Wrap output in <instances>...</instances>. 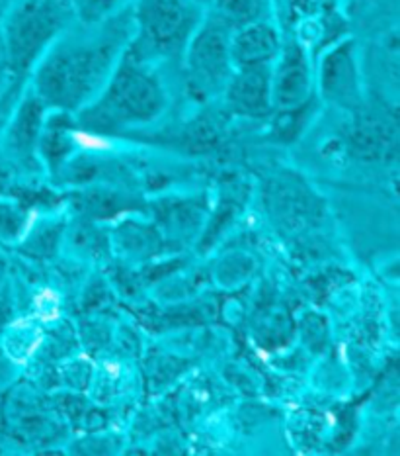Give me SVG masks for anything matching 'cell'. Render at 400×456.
Here are the masks:
<instances>
[{
	"mask_svg": "<svg viewBox=\"0 0 400 456\" xmlns=\"http://www.w3.org/2000/svg\"><path fill=\"white\" fill-rule=\"evenodd\" d=\"M212 10L207 12L221 20L231 32L254 20L274 18L272 0H212Z\"/></svg>",
	"mask_w": 400,
	"mask_h": 456,
	"instance_id": "12",
	"label": "cell"
},
{
	"mask_svg": "<svg viewBox=\"0 0 400 456\" xmlns=\"http://www.w3.org/2000/svg\"><path fill=\"white\" fill-rule=\"evenodd\" d=\"M155 216L158 225L163 227L166 237L174 241H186L194 237L204 224L205 208L197 198L184 200H163L155 204Z\"/></svg>",
	"mask_w": 400,
	"mask_h": 456,
	"instance_id": "11",
	"label": "cell"
},
{
	"mask_svg": "<svg viewBox=\"0 0 400 456\" xmlns=\"http://www.w3.org/2000/svg\"><path fill=\"white\" fill-rule=\"evenodd\" d=\"M352 143L359 155L365 159L381 157L388 147L395 145V130L387 122L372 116H362L354 124Z\"/></svg>",
	"mask_w": 400,
	"mask_h": 456,
	"instance_id": "13",
	"label": "cell"
},
{
	"mask_svg": "<svg viewBox=\"0 0 400 456\" xmlns=\"http://www.w3.org/2000/svg\"><path fill=\"white\" fill-rule=\"evenodd\" d=\"M284 44L282 26L276 18H260L233 29L231 57L235 67L274 65Z\"/></svg>",
	"mask_w": 400,
	"mask_h": 456,
	"instance_id": "10",
	"label": "cell"
},
{
	"mask_svg": "<svg viewBox=\"0 0 400 456\" xmlns=\"http://www.w3.org/2000/svg\"><path fill=\"white\" fill-rule=\"evenodd\" d=\"M133 37L129 49L156 65L180 61L202 24L205 8L199 0H133Z\"/></svg>",
	"mask_w": 400,
	"mask_h": 456,
	"instance_id": "4",
	"label": "cell"
},
{
	"mask_svg": "<svg viewBox=\"0 0 400 456\" xmlns=\"http://www.w3.org/2000/svg\"><path fill=\"white\" fill-rule=\"evenodd\" d=\"M76 22L71 0H14L0 22L10 86L0 108H12L47 49Z\"/></svg>",
	"mask_w": 400,
	"mask_h": 456,
	"instance_id": "3",
	"label": "cell"
},
{
	"mask_svg": "<svg viewBox=\"0 0 400 456\" xmlns=\"http://www.w3.org/2000/svg\"><path fill=\"white\" fill-rule=\"evenodd\" d=\"M228 114L246 120L272 116V65L235 67L221 94Z\"/></svg>",
	"mask_w": 400,
	"mask_h": 456,
	"instance_id": "9",
	"label": "cell"
},
{
	"mask_svg": "<svg viewBox=\"0 0 400 456\" xmlns=\"http://www.w3.org/2000/svg\"><path fill=\"white\" fill-rule=\"evenodd\" d=\"M316 94L340 110L359 112L365 102L357 44L344 36L315 57Z\"/></svg>",
	"mask_w": 400,
	"mask_h": 456,
	"instance_id": "7",
	"label": "cell"
},
{
	"mask_svg": "<svg viewBox=\"0 0 400 456\" xmlns=\"http://www.w3.org/2000/svg\"><path fill=\"white\" fill-rule=\"evenodd\" d=\"M10 86V73H8V59H6V47L3 39V29H0V106H3L4 96Z\"/></svg>",
	"mask_w": 400,
	"mask_h": 456,
	"instance_id": "17",
	"label": "cell"
},
{
	"mask_svg": "<svg viewBox=\"0 0 400 456\" xmlns=\"http://www.w3.org/2000/svg\"><path fill=\"white\" fill-rule=\"evenodd\" d=\"M168 106L170 93L158 65L127 45L102 91L75 118L84 134L116 135L156 124Z\"/></svg>",
	"mask_w": 400,
	"mask_h": 456,
	"instance_id": "2",
	"label": "cell"
},
{
	"mask_svg": "<svg viewBox=\"0 0 400 456\" xmlns=\"http://www.w3.org/2000/svg\"><path fill=\"white\" fill-rule=\"evenodd\" d=\"M75 204L80 214L86 217H109L124 210H129L135 204H129V198L108 191V188H100V191H86L84 194L75 196Z\"/></svg>",
	"mask_w": 400,
	"mask_h": 456,
	"instance_id": "14",
	"label": "cell"
},
{
	"mask_svg": "<svg viewBox=\"0 0 400 456\" xmlns=\"http://www.w3.org/2000/svg\"><path fill=\"white\" fill-rule=\"evenodd\" d=\"M132 37V4L98 24L75 22L39 59L28 86L49 110L76 114L102 91Z\"/></svg>",
	"mask_w": 400,
	"mask_h": 456,
	"instance_id": "1",
	"label": "cell"
},
{
	"mask_svg": "<svg viewBox=\"0 0 400 456\" xmlns=\"http://www.w3.org/2000/svg\"><path fill=\"white\" fill-rule=\"evenodd\" d=\"M29 230V210L20 200L0 196V243L10 245L26 240Z\"/></svg>",
	"mask_w": 400,
	"mask_h": 456,
	"instance_id": "15",
	"label": "cell"
},
{
	"mask_svg": "<svg viewBox=\"0 0 400 456\" xmlns=\"http://www.w3.org/2000/svg\"><path fill=\"white\" fill-rule=\"evenodd\" d=\"M133 0H71L78 24H98L112 18L132 4Z\"/></svg>",
	"mask_w": 400,
	"mask_h": 456,
	"instance_id": "16",
	"label": "cell"
},
{
	"mask_svg": "<svg viewBox=\"0 0 400 456\" xmlns=\"http://www.w3.org/2000/svg\"><path fill=\"white\" fill-rule=\"evenodd\" d=\"M47 112L49 108L29 86L24 88L10 108L0 140V163L8 168L10 178L16 173L36 175L45 171L39 159V137Z\"/></svg>",
	"mask_w": 400,
	"mask_h": 456,
	"instance_id": "6",
	"label": "cell"
},
{
	"mask_svg": "<svg viewBox=\"0 0 400 456\" xmlns=\"http://www.w3.org/2000/svg\"><path fill=\"white\" fill-rule=\"evenodd\" d=\"M315 102V55L295 36H284L282 49L272 65V114L303 110Z\"/></svg>",
	"mask_w": 400,
	"mask_h": 456,
	"instance_id": "8",
	"label": "cell"
},
{
	"mask_svg": "<svg viewBox=\"0 0 400 456\" xmlns=\"http://www.w3.org/2000/svg\"><path fill=\"white\" fill-rule=\"evenodd\" d=\"M231 29L205 10L202 24L180 57L186 94L194 102L205 104L221 98L235 65L231 57Z\"/></svg>",
	"mask_w": 400,
	"mask_h": 456,
	"instance_id": "5",
	"label": "cell"
}]
</instances>
